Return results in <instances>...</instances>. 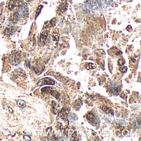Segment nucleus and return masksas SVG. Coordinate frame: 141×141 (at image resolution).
Masks as SVG:
<instances>
[{"label": "nucleus", "instance_id": "1", "mask_svg": "<svg viewBox=\"0 0 141 141\" xmlns=\"http://www.w3.org/2000/svg\"><path fill=\"white\" fill-rule=\"evenodd\" d=\"M18 7L14 15L17 18H27L29 14V10L27 4L22 2H19L18 3Z\"/></svg>", "mask_w": 141, "mask_h": 141}, {"label": "nucleus", "instance_id": "2", "mask_svg": "<svg viewBox=\"0 0 141 141\" xmlns=\"http://www.w3.org/2000/svg\"><path fill=\"white\" fill-rule=\"evenodd\" d=\"M60 36V35L59 33L56 31H54L51 34L49 43L50 49H53L57 47L59 42Z\"/></svg>", "mask_w": 141, "mask_h": 141}, {"label": "nucleus", "instance_id": "3", "mask_svg": "<svg viewBox=\"0 0 141 141\" xmlns=\"http://www.w3.org/2000/svg\"><path fill=\"white\" fill-rule=\"evenodd\" d=\"M10 62L12 65H17L21 62V55L17 52H14L10 57Z\"/></svg>", "mask_w": 141, "mask_h": 141}, {"label": "nucleus", "instance_id": "4", "mask_svg": "<svg viewBox=\"0 0 141 141\" xmlns=\"http://www.w3.org/2000/svg\"><path fill=\"white\" fill-rule=\"evenodd\" d=\"M50 31L48 30H45L41 33L39 41V44L44 46L48 40L49 36Z\"/></svg>", "mask_w": 141, "mask_h": 141}, {"label": "nucleus", "instance_id": "5", "mask_svg": "<svg viewBox=\"0 0 141 141\" xmlns=\"http://www.w3.org/2000/svg\"><path fill=\"white\" fill-rule=\"evenodd\" d=\"M55 82L53 80L49 77H45L42 79L38 82V86H42L45 85H54Z\"/></svg>", "mask_w": 141, "mask_h": 141}, {"label": "nucleus", "instance_id": "6", "mask_svg": "<svg viewBox=\"0 0 141 141\" xmlns=\"http://www.w3.org/2000/svg\"><path fill=\"white\" fill-rule=\"evenodd\" d=\"M87 118L88 121L92 125L94 124L95 125L98 123V120L96 118L95 116H94L92 113H88V114L87 115Z\"/></svg>", "mask_w": 141, "mask_h": 141}, {"label": "nucleus", "instance_id": "7", "mask_svg": "<svg viewBox=\"0 0 141 141\" xmlns=\"http://www.w3.org/2000/svg\"><path fill=\"white\" fill-rule=\"evenodd\" d=\"M109 89L111 92L113 94H116L118 92V85L114 82H111L109 85Z\"/></svg>", "mask_w": 141, "mask_h": 141}, {"label": "nucleus", "instance_id": "8", "mask_svg": "<svg viewBox=\"0 0 141 141\" xmlns=\"http://www.w3.org/2000/svg\"><path fill=\"white\" fill-rule=\"evenodd\" d=\"M112 0H101V6L103 9H106L110 6Z\"/></svg>", "mask_w": 141, "mask_h": 141}, {"label": "nucleus", "instance_id": "9", "mask_svg": "<svg viewBox=\"0 0 141 141\" xmlns=\"http://www.w3.org/2000/svg\"><path fill=\"white\" fill-rule=\"evenodd\" d=\"M14 30L13 27L12 26H10L8 27H7L6 29H5V34H6L7 36H11L14 34Z\"/></svg>", "mask_w": 141, "mask_h": 141}, {"label": "nucleus", "instance_id": "10", "mask_svg": "<svg viewBox=\"0 0 141 141\" xmlns=\"http://www.w3.org/2000/svg\"><path fill=\"white\" fill-rule=\"evenodd\" d=\"M18 0H10L8 3V8L10 10H13Z\"/></svg>", "mask_w": 141, "mask_h": 141}, {"label": "nucleus", "instance_id": "11", "mask_svg": "<svg viewBox=\"0 0 141 141\" xmlns=\"http://www.w3.org/2000/svg\"><path fill=\"white\" fill-rule=\"evenodd\" d=\"M17 104L19 108L23 109L26 106L25 101L22 100H18L17 101Z\"/></svg>", "mask_w": 141, "mask_h": 141}, {"label": "nucleus", "instance_id": "12", "mask_svg": "<svg viewBox=\"0 0 141 141\" xmlns=\"http://www.w3.org/2000/svg\"><path fill=\"white\" fill-rule=\"evenodd\" d=\"M84 5H85V7L88 9H92L94 6L93 2L90 0H87L85 2Z\"/></svg>", "mask_w": 141, "mask_h": 141}, {"label": "nucleus", "instance_id": "13", "mask_svg": "<svg viewBox=\"0 0 141 141\" xmlns=\"http://www.w3.org/2000/svg\"><path fill=\"white\" fill-rule=\"evenodd\" d=\"M56 22V19H55V18H53V19L50 21L47 24L46 26V27H53V26L55 25ZM49 27H48V28H49Z\"/></svg>", "mask_w": 141, "mask_h": 141}, {"label": "nucleus", "instance_id": "14", "mask_svg": "<svg viewBox=\"0 0 141 141\" xmlns=\"http://www.w3.org/2000/svg\"><path fill=\"white\" fill-rule=\"evenodd\" d=\"M68 113V111L67 110H62L59 112L58 116L59 117H63L67 116Z\"/></svg>", "mask_w": 141, "mask_h": 141}, {"label": "nucleus", "instance_id": "15", "mask_svg": "<svg viewBox=\"0 0 141 141\" xmlns=\"http://www.w3.org/2000/svg\"><path fill=\"white\" fill-rule=\"evenodd\" d=\"M96 67V66L95 64L92 63H89L87 65L86 68L87 70H89L91 69H94Z\"/></svg>", "mask_w": 141, "mask_h": 141}, {"label": "nucleus", "instance_id": "16", "mask_svg": "<svg viewBox=\"0 0 141 141\" xmlns=\"http://www.w3.org/2000/svg\"><path fill=\"white\" fill-rule=\"evenodd\" d=\"M50 93L53 97H54L56 99L59 98V96H60V94L56 91L51 90L50 91Z\"/></svg>", "mask_w": 141, "mask_h": 141}, {"label": "nucleus", "instance_id": "17", "mask_svg": "<svg viewBox=\"0 0 141 141\" xmlns=\"http://www.w3.org/2000/svg\"><path fill=\"white\" fill-rule=\"evenodd\" d=\"M66 8V5L65 3L64 2V3L61 4V5H60L59 7V9L61 12H63V11H65Z\"/></svg>", "mask_w": 141, "mask_h": 141}, {"label": "nucleus", "instance_id": "18", "mask_svg": "<svg viewBox=\"0 0 141 141\" xmlns=\"http://www.w3.org/2000/svg\"><path fill=\"white\" fill-rule=\"evenodd\" d=\"M43 7V6H42L41 5H40L38 7V8L37 9V10H36V18L38 16L39 14L40 13V12H41V9Z\"/></svg>", "mask_w": 141, "mask_h": 141}, {"label": "nucleus", "instance_id": "19", "mask_svg": "<svg viewBox=\"0 0 141 141\" xmlns=\"http://www.w3.org/2000/svg\"><path fill=\"white\" fill-rule=\"evenodd\" d=\"M127 70H128V68H127V67L126 66H122L120 67V70L122 72H123V73H125V72H126L127 71Z\"/></svg>", "mask_w": 141, "mask_h": 141}, {"label": "nucleus", "instance_id": "20", "mask_svg": "<svg viewBox=\"0 0 141 141\" xmlns=\"http://www.w3.org/2000/svg\"><path fill=\"white\" fill-rule=\"evenodd\" d=\"M118 63L119 65L122 66L125 63V60L123 59H119L118 61Z\"/></svg>", "mask_w": 141, "mask_h": 141}, {"label": "nucleus", "instance_id": "21", "mask_svg": "<svg viewBox=\"0 0 141 141\" xmlns=\"http://www.w3.org/2000/svg\"><path fill=\"white\" fill-rule=\"evenodd\" d=\"M24 139L26 140H30L31 138L28 136H25L24 137Z\"/></svg>", "mask_w": 141, "mask_h": 141}, {"label": "nucleus", "instance_id": "22", "mask_svg": "<svg viewBox=\"0 0 141 141\" xmlns=\"http://www.w3.org/2000/svg\"><path fill=\"white\" fill-rule=\"evenodd\" d=\"M8 109L9 110V111H10V112L11 113H12L13 112V111L12 110V109L10 107H9Z\"/></svg>", "mask_w": 141, "mask_h": 141}, {"label": "nucleus", "instance_id": "23", "mask_svg": "<svg viewBox=\"0 0 141 141\" xmlns=\"http://www.w3.org/2000/svg\"><path fill=\"white\" fill-rule=\"evenodd\" d=\"M25 0L28 2H30L31 1H32L33 0Z\"/></svg>", "mask_w": 141, "mask_h": 141}]
</instances>
